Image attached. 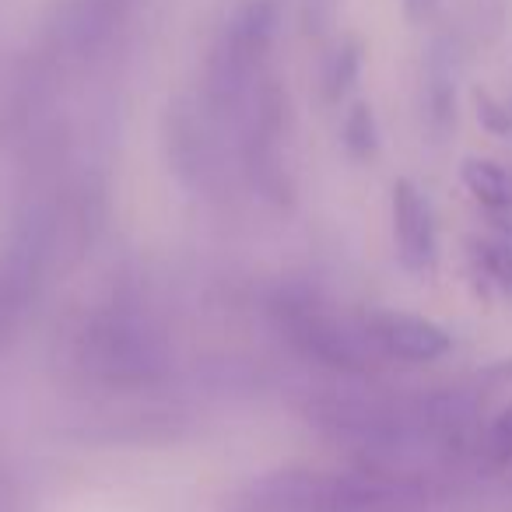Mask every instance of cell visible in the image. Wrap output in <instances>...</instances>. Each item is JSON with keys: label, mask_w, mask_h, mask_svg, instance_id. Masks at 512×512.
I'll list each match as a JSON object with an SVG mask.
<instances>
[{"label": "cell", "mask_w": 512, "mask_h": 512, "mask_svg": "<svg viewBox=\"0 0 512 512\" xmlns=\"http://www.w3.org/2000/svg\"><path fill=\"white\" fill-rule=\"evenodd\" d=\"M281 29V0H242L218 25L204 67V106L218 120H239L264 78V60Z\"/></svg>", "instance_id": "cell-1"}, {"label": "cell", "mask_w": 512, "mask_h": 512, "mask_svg": "<svg viewBox=\"0 0 512 512\" xmlns=\"http://www.w3.org/2000/svg\"><path fill=\"white\" fill-rule=\"evenodd\" d=\"M74 355L88 376L120 386L151 383L169 365L162 330L127 299L102 302L85 316L74 334Z\"/></svg>", "instance_id": "cell-2"}, {"label": "cell", "mask_w": 512, "mask_h": 512, "mask_svg": "<svg viewBox=\"0 0 512 512\" xmlns=\"http://www.w3.org/2000/svg\"><path fill=\"white\" fill-rule=\"evenodd\" d=\"M239 155L253 190L274 207L295 200V172L288 162V134H292V106L278 78H260L249 102L239 113Z\"/></svg>", "instance_id": "cell-3"}, {"label": "cell", "mask_w": 512, "mask_h": 512, "mask_svg": "<svg viewBox=\"0 0 512 512\" xmlns=\"http://www.w3.org/2000/svg\"><path fill=\"white\" fill-rule=\"evenodd\" d=\"M271 316L278 323V330L288 337L299 355H306L309 362H320L327 369L348 372V376H362L372 369L376 348L365 337V327L351 330L334 309H327L316 292L302 285L278 288L271 299Z\"/></svg>", "instance_id": "cell-4"}, {"label": "cell", "mask_w": 512, "mask_h": 512, "mask_svg": "<svg viewBox=\"0 0 512 512\" xmlns=\"http://www.w3.org/2000/svg\"><path fill=\"white\" fill-rule=\"evenodd\" d=\"M218 116L204 99H172L165 109V155L179 183L193 193H211L221 179Z\"/></svg>", "instance_id": "cell-5"}, {"label": "cell", "mask_w": 512, "mask_h": 512, "mask_svg": "<svg viewBox=\"0 0 512 512\" xmlns=\"http://www.w3.org/2000/svg\"><path fill=\"white\" fill-rule=\"evenodd\" d=\"M390 228L393 249L407 274L428 278L439 267V225L428 193L414 179L400 176L390 186Z\"/></svg>", "instance_id": "cell-6"}, {"label": "cell", "mask_w": 512, "mask_h": 512, "mask_svg": "<svg viewBox=\"0 0 512 512\" xmlns=\"http://www.w3.org/2000/svg\"><path fill=\"white\" fill-rule=\"evenodd\" d=\"M362 327L376 355L393 358V362H439L453 348V337L446 327H439L428 316L404 313V309H372V313H365Z\"/></svg>", "instance_id": "cell-7"}, {"label": "cell", "mask_w": 512, "mask_h": 512, "mask_svg": "<svg viewBox=\"0 0 512 512\" xmlns=\"http://www.w3.org/2000/svg\"><path fill=\"white\" fill-rule=\"evenodd\" d=\"M130 11L134 0H64L53 29V53L74 60L95 57L113 43Z\"/></svg>", "instance_id": "cell-8"}, {"label": "cell", "mask_w": 512, "mask_h": 512, "mask_svg": "<svg viewBox=\"0 0 512 512\" xmlns=\"http://www.w3.org/2000/svg\"><path fill=\"white\" fill-rule=\"evenodd\" d=\"M460 39L453 32H439L428 43L421 64V106L435 137H446L456 127V85H460Z\"/></svg>", "instance_id": "cell-9"}, {"label": "cell", "mask_w": 512, "mask_h": 512, "mask_svg": "<svg viewBox=\"0 0 512 512\" xmlns=\"http://www.w3.org/2000/svg\"><path fill=\"white\" fill-rule=\"evenodd\" d=\"M467 193L495 218H512V172L481 155H467L460 165Z\"/></svg>", "instance_id": "cell-10"}, {"label": "cell", "mask_w": 512, "mask_h": 512, "mask_svg": "<svg viewBox=\"0 0 512 512\" xmlns=\"http://www.w3.org/2000/svg\"><path fill=\"white\" fill-rule=\"evenodd\" d=\"M362 57L365 50L358 36H341L330 46L327 60H323V95H327V102L337 106L355 88L358 74H362Z\"/></svg>", "instance_id": "cell-11"}, {"label": "cell", "mask_w": 512, "mask_h": 512, "mask_svg": "<svg viewBox=\"0 0 512 512\" xmlns=\"http://www.w3.org/2000/svg\"><path fill=\"white\" fill-rule=\"evenodd\" d=\"M470 260H474V274H481L491 288L512 299V239H505V235L474 239L470 242Z\"/></svg>", "instance_id": "cell-12"}, {"label": "cell", "mask_w": 512, "mask_h": 512, "mask_svg": "<svg viewBox=\"0 0 512 512\" xmlns=\"http://www.w3.org/2000/svg\"><path fill=\"white\" fill-rule=\"evenodd\" d=\"M341 144L355 162H372V158L379 155V120L369 102H355V106L344 113Z\"/></svg>", "instance_id": "cell-13"}, {"label": "cell", "mask_w": 512, "mask_h": 512, "mask_svg": "<svg viewBox=\"0 0 512 512\" xmlns=\"http://www.w3.org/2000/svg\"><path fill=\"white\" fill-rule=\"evenodd\" d=\"M474 113H477V123H481L488 134H495V137L512 134V102L498 99L488 88H477L474 92Z\"/></svg>", "instance_id": "cell-14"}, {"label": "cell", "mask_w": 512, "mask_h": 512, "mask_svg": "<svg viewBox=\"0 0 512 512\" xmlns=\"http://www.w3.org/2000/svg\"><path fill=\"white\" fill-rule=\"evenodd\" d=\"M341 0H302V29L313 39H327L334 32Z\"/></svg>", "instance_id": "cell-15"}, {"label": "cell", "mask_w": 512, "mask_h": 512, "mask_svg": "<svg viewBox=\"0 0 512 512\" xmlns=\"http://www.w3.org/2000/svg\"><path fill=\"white\" fill-rule=\"evenodd\" d=\"M488 453L495 456L498 463H509L512 460V404L491 421L488 428Z\"/></svg>", "instance_id": "cell-16"}, {"label": "cell", "mask_w": 512, "mask_h": 512, "mask_svg": "<svg viewBox=\"0 0 512 512\" xmlns=\"http://www.w3.org/2000/svg\"><path fill=\"white\" fill-rule=\"evenodd\" d=\"M442 0H404V15H407V22H428V18L435 15V8H439Z\"/></svg>", "instance_id": "cell-17"}, {"label": "cell", "mask_w": 512, "mask_h": 512, "mask_svg": "<svg viewBox=\"0 0 512 512\" xmlns=\"http://www.w3.org/2000/svg\"><path fill=\"white\" fill-rule=\"evenodd\" d=\"M337 512H414V509H337Z\"/></svg>", "instance_id": "cell-18"}]
</instances>
